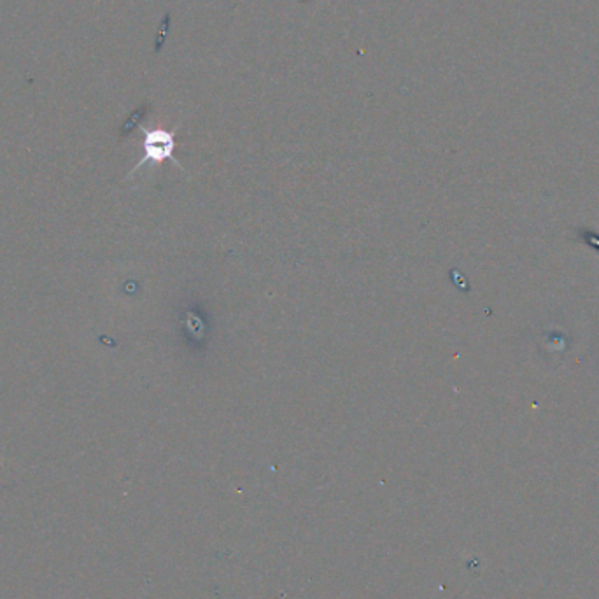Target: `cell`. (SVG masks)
<instances>
[{"label": "cell", "instance_id": "cell-1", "mask_svg": "<svg viewBox=\"0 0 599 599\" xmlns=\"http://www.w3.org/2000/svg\"><path fill=\"white\" fill-rule=\"evenodd\" d=\"M174 136L165 130H144V158L137 163V167L132 171L130 176H134L144 163L147 162H163L167 158H172L174 153Z\"/></svg>", "mask_w": 599, "mask_h": 599}, {"label": "cell", "instance_id": "cell-2", "mask_svg": "<svg viewBox=\"0 0 599 599\" xmlns=\"http://www.w3.org/2000/svg\"><path fill=\"white\" fill-rule=\"evenodd\" d=\"M578 239L582 241V244H586V246H589L599 252V233H596V232L587 230V228H580L578 230Z\"/></svg>", "mask_w": 599, "mask_h": 599}]
</instances>
